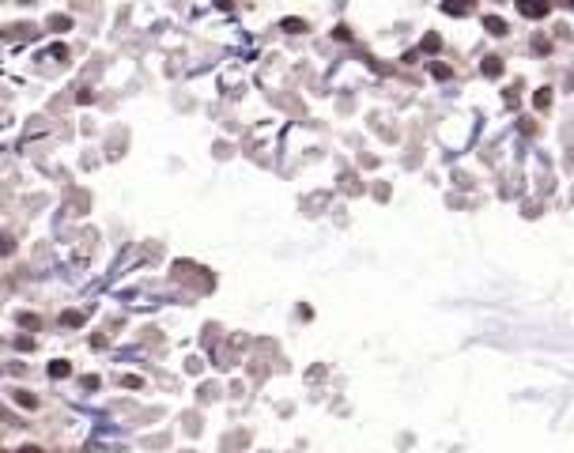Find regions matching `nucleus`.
<instances>
[{"label":"nucleus","mask_w":574,"mask_h":453,"mask_svg":"<svg viewBox=\"0 0 574 453\" xmlns=\"http://www.w3.org/2000/svg\"><path fill=\"white\" fill-rule=\"evenodd\" d=\"M518 12L525 19H544L552 12V4H548V0H518Z\"/></svg>","instance_id":"obj_1"},{"label":"nucleus","mask_w":574,"mask_h":453,"mask_svg":"<svg viewBox=\"0 0 574 453\" xmlns=\"http://www.w3.org/2000/svg\"><path fill=\"white\" fill-rule=\"evenodd\" d=\"M72 374V363L68 359H53L50 363V378H68Z\"/></svg>","instance_id":"obj_2"},{"label":"nucleus","mask_w":574,"mask_h":453,"mask_svg":"<svg viewBox=\"0 0 574 453\" xmlns=\"http://www.w3.org/2000/svg\"><path fill=\"white\" fill-rule=\"evenodd\" d=\"M484 27H487V34H495V38H503V34H506V23H503L499 15H487V19H484Z\"/></svg>","instance_id":"obj_3"},{"label":"nucleus","mask_w":574,"mask_h":453,"mask_svg":"<svg viewBox=\"0 0 574 453\" xmlns=\"http://www.w3.org/2000/svg\"><path fill=\"white\" fill-rule=\"evenodd\" d=\"M15 404H19V408H38V397L27 393V389H15Z\"/></svg>","instance_id":"obj_4"},{"label":"nucleus","mask_w":574,"mask_h":453,"mask_svg":"<svg viewBox=\"0 0 574 453\" xmlns=\"http://www.w3.org/2000/svg\"><path fill=\"white\" fill-rule=\"evenodd\" d=\"M15 321H19V325H23V329H34V332H38V329H42V317H38V314H19V317H15Z\"/></svg>","instance_id":"obj_5"},{"label":"nucleus","mask_w":574,"mask_h":453,"mask_svg":"<svg viewBox=\"0 0 574 453\" xmlns=\"http://www.w3.org/2000/svg\"><path fill=\"white\" fill-rule=\"evenodd\" d=\"M280 27H283L287 34H302V31H306V23H302V19H295V15H287V19H283Z\"/></svg>","instance_id":"obj_6"},{"label":"nucleus","mask_w":574,"mask_h":453,"mask_svg":"<svg viewBox=\"0 0 574 453\" xmlns=\"http://www.w3.org/2000/svg\"><path fill=\"white\" fill-rule=\"evenodd\" d=\"M484 76H491V80L503 76V61H499V57H487V61H484Z\"/></svg>","instance_id":"obj_7"},{"label":"nucleus","mask_w":574,"mask_h":453,"mask_svg":"<svg viewBox=\"0 0 574 453\" xmlns=\"http://www.w3.org/2000/svg\"><path fill=\"white\" fill-rule=\"evenodd\" d=\"M533 106H537V110H548V106H552V91L548 87L537 91V94H533Z\"/></svg>","instance_id":"obj_8"},{"label":"nucleus","mask_w":574,"mask_h":453,"mask_svg":"<svg viewBox=\"0 0 574 453\" xmlns=\"http://www.w3.org/2000/svg\"><path fill=\"white\" fill-rule=\"evenodd\" d=\"M50 27L53 31H72V19L68 15H50Z\"/></svg>","instance_id":"obj_9"},{"label":"nucleus","mask_w":574,"mask_h":453,"mask_svg":"<svg viewBox=\"0 0 574 453\" xmlns=\"http://www.w3.org/2000/svg\"><path fill=\"white\" fill-rule=\"evenodd\" d=\"M449 72H453V68H449V64H442V61L430 64V76H435V80H449Z\"/></svg>","instance_id":"obj_10"},{"label":"nucleus","mask_w":574,"mask_h":453,"mask_svg":"<svg viewBox=\"0 0 574 453\" xmlns=\"http://www.w3.org/2000/svg\"><path fill=\"white\" fill-rule=\"evenodd\" d=\"M61 321H64V325H83V314H80V310H68Z\"/></svg>","instance_id":"obj_11"},{"label":"nucleus","mask_w":574,"mask_h":453,"mask_svg":"<svg viewBox=\"0 0 574 453\" xmlns=\"http://www.w3.org/2000/svg\"><path fill=\"white\" fill-rule=\"evenodd\" d=\"M50 57H53V61H68V45H53Z\"/></svg>","instance_id":"obj_12"},{"label":"nucleus","mask_w":574,"mask_h":453,"mask_svg":"<svg viewBox=\"0 0 574 453\" xmlns=\"http://www.w3.org/2000/svg\"><path fill=\"white\" fill-rule=\"evenodd\" d=\"M121 385H129V389H140L144 378H136V374H125V378H121Z\"/></svg>","instance_id":"obj_13"},{"label":"nucleus","mask_w":574,"mask_h":453,"mask_svg":"<svg viewBox=\"0 0 574 453\" xmlns=\"http://www.w3.org/2000/svg\"><path fill=\"white\" fill-rule=\"evenodd\" d=\"M438 45H442V38H438V34H427V38H423V50H438Z\"/></svg>","instance_id":"obj_14"},{"label":"nucleus","mask_w":574,"mask_h":453,"mask_svg":"<svg viewBox=\"0 0 574 453\" xmlns=\"http://www.w3.org/2000/svg\"><path fill=\"white\" fill-rule=\"evenodd\" d=\"M83 389H99V374H87V378H83Z\"/></svg>","instance_id":"obj_15"},{"label":"nucleus","mask_w":574,"mask_h":453,"mask_svg":"<svg viewBox=\"0 0 574 453\" xmlns=\"http://www.w3.org/2000/svg\"><path fill=\"white\" fill-rule=\"evenodd\" d=\"M332 38H340V42H348V38H351V31H348V27H337V31H332Z\"/></svg>","instance_id":"obj_16"},{"label":"nucleus","mask_w":574,"mask_h":453,"mask_svg":"<svg viewBox=\"0 0 574 453\" xmlns=\"http://www.w3.org/2000/svg\"><path fill=\"white\" fill-rule=\"evenodd\" d=\"M19 453H42V449H38V446H23V449H19Z\"/></svg>","instance_id":"obj_17"},{"label":"nucleus","mask_w":574,"mask_h":453,"mask_svg":"<svg viewBox=\"0 0 574 453\" xmlns=\"http://www.w3.org/2000/svg\"><path fill=\"white\" fill-rule=\"evenodd\" d=\"M19 4H34V0H19Z\"/></svg>","instance_id":"obj_18"}]
</instances>
